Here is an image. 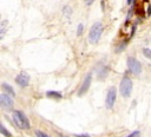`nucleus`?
<instances>
[{
	"label": "nucleus",
	"mask_w": 151,
	"mask_h": 137,
	"mask_svg": "<svg viewBox=\"0 0 151 137\" xmlns=\"http://www.w3.org/2000/svg\"><path fill=\"white\" fill-rule=\"evenodd\" d=\"M12 117H13V121H14L15 125L19 127L20 129H28L30 128L28 118L25 116L24 112H21V111H13Z\"/></svg>",
	"instance_id": "nucleus-1"
},
{
	"label": "nucleus",
	"mask_w": 151,
	"mask_h": 137,
	"mask_svg": "<svg viewBox=\"0 0 151 137\" xmlns=\"http://www.w3.org/2000/svg\"><path fill=\"white\" fill-rule=\"evenodd\" d=\"M91 79H92V75L89 73V75L85 77L84 82H83V85H82V88H80V90H79V96H83L84 93L87 92V90H89V88H90V84H91Z\"/></svg>",
	"instance_id": "nucleus-8"
},
{
	"label": "nucleus",
	"mask_w": 151,
	"mask_h": 137,
	"mask_svg": "<svg viewBox=\"0 0 151 137\" xmlns=\"http://www.w3.org/2000/svg\"><path fill=\"white\" fill-rule=\"evenodd\" d=\"M3 89L11 96V97H14V95H15V92H14V90L12 89V86H10L8 84H3Z\"/></svg>",
	"instance_id": "nucleus-9"
},
{
	"label": "nucleus",
	"mask_w": 151,
	"mask_h": 137,
	"mask_svg": "<svg viewBox=\"0 0 151 137\" xmlns=\"http://www.w3.org/2000/svg\"><path fill=\"white\" fill-rule=\"evenodd\" d=\"M6 25H7V21H6V20H4V21H3V25H1V37H4V33H5Z\"/></svg>",
	"instance_id": "nucleus-14"
},
{
	"label": "nucleus",
	"mask_w": 151,
	"mask_h": 137,
	"mask_svg": "<svg viewBox=\"0 0 151 137\" xmlns=\"http://www.w3.org/2000/svg\"><path fill=\"white\" fill-rule=\"evenodd\" d=\"M1 132H3V135H4V136H6V137H11V136H12V135H11V134L6 130V128H5L4 125H1Z\"/></svg>",
	"instance_id": "nucleus-12"
},
{
	"label": "nucleus",
	"mask_w": 151,
	"mask_h": 137,
	"mask_svg": "<svg viewBox=\"0 0 151 137\" xmlns=\"http://www.w3.org/2000/svg\"><path fill=\"white\" fill-rule=\"evenodd\" d=\"M35 135H37V137H50V136H47L46 134H44L43 131H39V130L35 131Z\"/></svg>",
	"instance_id": "nucleus-13"
},
{
	"label": "nucleus",
	"mask_w": 151,
	"mask_h": 137,
	"mask_svg": "<svg viewBox=\"0 0 151 137\" xmlns=\"http://www.w3.org/2000/svg\"><path fill=\"white\" fill-rule=\"evenodd\" d=\"M127 4L131 5V4H132V0H127Z\"/></svg>",
	"instance_id": "nucleus-18"
},
{
	"label": "nucleus",
	"mask_w": 151,
	"mask_h": 137,
	"mask_svg": "<svg viewBox=\"0 0 151 137\" xmlns=\"http://www.w3.org/2000/svg\"><path fill=\"white\" fill-rule=\"evenodd\" d=\"M127 67L130 68V71H131L132 73H135V75H139L141 71H142V65H141V63H139L137 59L132 58V57L127 58Z\"/></svg>",
	"instance_id": "nucleus-5"
},
{
	"label": "nucleus",
	"mask_w": 151,
	"mask_h": 137,
	"mask_svg": "<svg viewBox=\"0 0 151 137\" xmlns=\"http://www.w3.org/2000/svg\"><path fill=\"white\" fill-rule=\"evenodd\" d=\"M116 96H117V90L115 86H112L107 91V96H106V102H105V105L107 109H112V107L115 105V102H116Z\"/></svg>",
	"instance_id": "nucleus-4"
},
{
	"label": "nucleus",
	"mask_w": 151,
	"mask_h": 137,
	"mask_svg": "<svg viewBox=\"0 0 151 137\" xmlns=\"http://www.w3.org/2000/svg\"><path fill=\"white\" fill-rule=\"evenodd\" d=\"M139 135H141V132H139V131H134L132 134H130L127 137H139Z\"/></svg>",
	"instance_id": "nucleus-15"
},
{
	"label": "nucleus",
	"mask_w": 151,
	"mask_h": 137,
	"mask_svg": "<svg viewBox=\"0 0 151 137\" xmlns=\"http://www.w3.org/2000/svg\"><path fill=\"white\" fill-rule=\"evenodd\" d=\"M77 33H78V36H80V34L83 33V25H82V24L78 26V32H77Z\"/></svg>",
	"instance_id": "nucleus-16"
},
{
	"label": "nucleus",
	"mask_w": 151,
	"mask_h": 137,
	"mask_svg": "<svg viewBox=\"0 0 151 137\" xmlns=\"http://www.w3.org/2000/svg\"><path fill=\"white\" fill-rule=\"evenodd\" d=\"M145 1H148V0H145Z\"/></svg>",
	"instance_id": "nucleus-19"
},
{
	"label": "nucleus",
	"mask_w": 151,
	"mask_h": 137,
	"mask_svg": "<svg viewBox=\"0 0 151 137\" xmlns=\"http://www.w3.org/2000/svg\"><path fill=\"white\" fill-rule=\"evenodd\" d=\"M76 137H90L89 135H76Z\"/></svg>",
	"instance_id": "nucleus-17"
},
{
	"label": "nucleus",
	"mask_w": 151,
	"mask_h": 137,
	"mask_svg": "<svg viewBox=\"0 0 151 137\" xmlns=\"http://www.w3.org/2000/svg\"><path fill=\"white\" fill-rule=\"evenodd\" d=\"M0 104H1L3 109L5 110H11L13 108V99L10 97V95H0Z\"/></svg>",
	"instance_id": "nucleus-6"
},
{
	"label": "nucleus",
	"mask_w": 151,
	"mask_h": 137,
	"mask_svg": "<svg viewBox=\"0 0 151 137\" xmlns=\"http://www.w3.org/2000/svg\"><path fill=\"white\" fill-rule=\"evenodd\" d=\"M143 55H144L146 58L151 59V50H150V48H144V50H143Z\"/></svg>",
	"instance_id": "nucleus-11"
},
{
	"label": "nucleus",
	"mask_w": 151,
	"mask_h": 137,
	"mask_svg": "<svg viewBox=\"0 0 151 137\" xmlns=\"http://www.w3.org/2000/svg\"><path fill=\"white\" fill-rule=\"evenodd\" d=\"M47 96L48 97H53V98H62V93L60 92H55V91H48Z\"/></svg>",
	"instance_id": "nucleus-10"
},
{
	"label": "nucleus",
	"mask_w": 151,
	"mask_h": 137,
	"mask_svg": "<svg viewBox=\"0 0 151 137\" xmlns=\"http://www.w3.org/2000/svg\"><path fill=\"white\" fill-rule=\"evenodd\" d=\"M131 91H132V82L130 78L124 77L121 82V93L123 97L127 98V97H130Z\"/></svg>",
	"instance_id": "nucleus-3"
},
{
	"label": "nucleus",
	"mask_w": 151,
	"mask_h": 137,
	"mask_svg": "<svg viewBox=\"0 0 151 137\" xmlns=\"http://www.w3.org/2000/svg\"><path fill=\"white\" fill-rule=\"evenodd\" d=\"M15 82H17V84L20 85V86L25 88V86H27L28 83H30V77H28V75H26L25 72H21L20 75L17 76Z\"/></svg>",
	"instance_id": "nucleus-7"
},
{
	"label": "nucleus",
	"mask_w": 151,
	"mask_h": 137,
	"mask_svg": "<svg viewBox=\"0 0 151 137\" xmlns=\"http://www.w3.org/2000/svg\"><path fill=\"white\" fill-rule=\"evenodd\" d=\"M102 32H103V25L100 23H96L90 30V33H89V40L91 44H94L97 43L102 36Z\"/></svg>",
	"instance_id": "nucleus-2"
}]
</instances>
